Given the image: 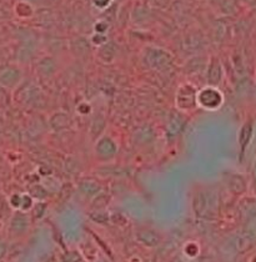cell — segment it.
I'll return each instance as SVG.
<instances>
[{"mask_svg":"<svg viewBox=\"0 0 256 262\" xmlns=\"http://www.w3.org/2000/svg\"><path fill=\"white\" fill-rule=\"evenodd\" d=\"M252 134V125L250 122H247L243 126L240 133V146H241V151H244L247 145V142L250 141V138H251Z\"/></svg>","mask_w":256,"mask_h":262,"instance_id":"cell-9","label":"cell"},{"mask_svg":"<svg viewBox=\"0 0 256 262\" xmlns=\"http://www.w3.org/2000/svg\"><path fill=\"white\" fill-rule=\"evenodd\" d=\"M0 94H2V91H0Z\"/></svg>","mask_w":256,"mask_h":262,"instance_id":"cell-15","label":"cell"},{"mask_svg":"<svg viewBox=\"0 0 256 262\" xmlns=\"http://www.w3.org/2000/svg\"><path fill=\"white\" fill-rule=\"evenodd\" d=\"M19 80V73L14 69H5L0 71V84L4 86H13Z\"/></svg>","mask_w":256,"mask_h":262,"instance_id":"cell-7","label":"cell"},{"mask_svg":"<svg viewBox=\"0 0 256 262\" xmlns=\"http://www.w3.org/2000/svg\"><path fill=\"white\" fill-rule=\"evenodd\" d=\"M219 80H220V70H219V68L212 67L209 73V81L211 82L212 85H215L218 84Z\"/></svg>","mask_w":256,"mask_h":262,"instance_id":"cell-13","label":"cell"},{"mask_svg":"<svg viewBox=\"0 0 256 262\" xmlns=\"http://www.w3.org/2000/svg\"><path fill=\"white\" fill-rule=\"evenodd\" d=\"M90 219L93 221L99 222V224H105V222L109 221V213L105 211H95L90 213Z\"/></svg>","mask_w":256,"mask_h":262,"instance_id":"cell-11","label":"cell"},{"mask_svg":"<svg viewBox=\"0 0 256 262\" xmlns=\"http://www.w3.org/2000/svg\"><path fill=\"white\" fill-rule=\"evenodd\" d=\"M79 187H80V191L84 193L85 196H89V198L98 195V193L100 192V185H99L98 182L92 180L82 181Z\"/></svg>","mask_w":256,"mask_h":262,"instance_id":"cell-8","label":"cell"},{"mask_svg":"<svg viewBox=\"0 0 256 262\" xmlns=\"http://www.w3.org/2000/svg\"><path fill=\"white\" fill-rule=\"evenodd\" d=\"M194 210L196 216L209 219L218 211V200L215 195L210 192H199L194 200Z\"/></svg>","mask_w":256,"mask_h":262,"instance_id":"cell-1","label":"cell"},{"mask_svg":"<svg viewBox=\"0 0 256 262\" xmlns=\"http://www.w3.org/2000/svg\"><path fill=\"white\" fill-rule=\"evenodd\" d=\"M196 93L191 86H183L176 95V101L181 109H191L196 104Z\"/></svg>","mask_w":256,"mask_h":262,"instance_id":"cell-3","label":"cell"},{"mask_svg":"<svg viewBox=\"0 0 256 262\" xmlns=\"http://www.w3.org/2000/svg\"><path fill=\"white\" fill-rule=\"evenodd\" d=\"M230 190L235 193H241L245 191V181L240 176H232L229 182Z\"/></svg>","mask_w":256,"mask_h":262,"instance_id":"cell-10","label":"cell"},{"mask_svg":"<svg viewBox=\"0 0 256 262\" xmlns=\"http://www.w3.org/2000/svg\"><path fill=\"white\" fill-rule=\"evenodd\" d=\"M7 251H8L7 244H5V241L0 240V260H2L5 255H7Z\"/></svg>","mask_w":256,"mask_h":262,"instance_id":"cell-14","label":"cell"},{"mask_svg":"<svg viewBox=\"0 0 256 262\" xmlns=\"http://www.w3.org/2000/svg\"><path fill=\"white\" fill-rule=\"evenodd\" d=\"M29 217L24 212H16L11 217L9 230L13 233H15V235H22V233L27 232V230L29 229Z\"/></svg>","mask_w":256,"mask_h":262,"instance_id":"cell-4","label":"cell"},{"mask_svg":"<svg viewBox=\"0 0 256 262\" xmlns=\"http://www.w3.org/2000/svg\"><path fill=\"white\" fill-rule=\"evenodd\" d=\"M61 261L62 262H84L81 256L76 251L64 253V255L61 256Z\"/></svg>","mask_w":256,"mask_h":262,"instance_id":"cell-12","label":"cell"},{"mask_svg":"<svg viewBox=\"0 0 256 262\" xmlns=\"http://www.w3.org/2000/svg\"><path fill=\"white\" fill-rule=\"evenodd\" d=\"M196 100L206 109H214L221 104V95L214 89H205L196 96Z\"/></svg>","mask_w":256,"mask_h":262,"instance_id":"cell-2","label":"cell"},{"mask_svg":"<svg viewBox=\"0 0 256 262\" xmlns=\"http://www.w3.org/2000/svg\"><path fill=\"white\" fill-rule=\"evenodd\" d=\"M136 238L139 242L145 245V246L149 247H155L158 246L161 242V236L158 232L153 231V230H140V231L136 232Z\"/></svg>","mask_w":256,"mask_h":262,"instance_id":"cell-5","label":"cell"},{"mask_svg":"<svg viewBox=\"0 0 256 262\" xmlns=\"http://www.w3.org/2000/svg\"><path fill=\"white\" fill-rule=\"evenodd\" d=\"M96 151H98L99 155L102 156V158H112L116 151L115 144L108 138L101 139V140L98 142V145H96Z\"/></svg>","mask_w":256,"mask_h":262,"instance_id":"cell-6","label":"cell"}]
</instances>
